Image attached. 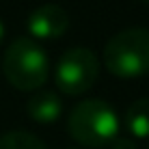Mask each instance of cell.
<instances>
[{"instance_id":"cell-1","label":"cell","mask_w":149,"mask_h":149,"mask_svg":"<svg viewBox=\"0 0 149 149\" xmlns=\"http://www.w3.org/2000/svg\"><path fill=\"white\" fill-rule=\"evenodd\" d=\"M119 115L104 100H82L71 108L67 132L76 143L91 149L106 147L119 136Z\"/></svg>"},{"instance_id":"cell-2","label":"cell","mask_w":149,"mask_h":149,"mask_svg":"<svg viewBox=\"0 0 149 149\" xmlns=\"http://www.w3.org/2000/svg\"><path fill=\"white\" fill-rule=\"evenodd\" d=\"M2 74L17 91H37L50 76V58L35 39H15L2 56Z\"/></svg>"},{"instance_id":"cell-3","label":"cell","mask_w":149,"mask_h":149,"mask_svg":"<svg viewBox=\"0 0 149 149\" xmlns=\"http://www.w3.org/2000/svg\"><path fill=\"white\" fill-rule=\"evenodd\" d=\"M104 65L112 76L141 78L149 74V28H125L108 39Z\"/></svg>"},{"instance_id":"cell-4","label":"cell","mask_w":149,"mask_h":149,"mask_svg":"<svg viewBox=\"0 0 149 149\" xmlns=\"http://www.w3.org/2000/svg\"><path fill=\"white\" fill-rule=\"evenodd\" d=\"M100 76V61L89 48H71L58 58L54 80L65 95H82L95 84Z\"/></svg>"},{"instance_id":"cell-5","label":"cell","mask_w":149,"mask_h":149,"mask_svg":"<svg viewBox=\"0 0 149 149\" xmlns=\"http://www.w3.org/2000/svg\"><path fill=\"white\" fill-rule=\"evenodd\" d=\"M26 28L33 39L41 41L58 39L69 28V13L61 4H41L28 15Z\"/></svg>"},{"instance_id":"cell-6","label":"cell","mask_w":149,"mask_h":149,"mask_svg":"<svg viewBox=\"0 0 149 149\" xmlns=\"http://www.w3.org/2000/svg\"><path fill=\"white\" fill-rule=\"evenodd\" d=\"M26 112L37 123H54L63 112V102L54 91H39L26 102Z\"/></svg>"},{"instance_id":"cell-7","label":"cell","mask_w":149,"mask_h":149,"mask_svg":"<svg viewBox=\"0 0 149 149\" xmlns=\"http://www.w3.org/2000/svg\"><path fill=\"white\" fill-rule=\"evenodd\" d=\"M123 127L134 138H149V97H141L130 104L123 117Z\"/></svg>"},{"instance_id":"cell-8","label":"cell","mask_w":149,"mask_h":149,"mask_svg":"<svg viewBox=\"0 0 149 149\" xmlns=\"http://www.w3.org/2000/svg\"><path fill=\"white\" fill-rule=\"evenodd\" d=\"M0 149H48L43 141L30 132L24 130H11L0 136Z\"/></svg>"},{"instance_id":"cell-9","label":"cell","mask_w":149,"mask_h":149,"mask_svg":"<svg viewBox=\"0 0 149 149\" xmlns=\"http://www.w3.org/2000/svg\"><path fill=\"white\" fill-rule=\"evenodd\" d=\"M110 149H138V147H136V143L132 141V138H127V136H117L115 141L110 143Z\"/></svg>"},{"instance_id":"cell-10","label":"cell","mask_w":149,"mask_h":149,"mask_svg":"<svg viewBox=\"0 0 149 149\" xmlns=\"http://www.w3.org/2000/svg\"><path fill=\"white\" fill-rule=\"evenodd\" d=\"M4 33H7V28H4L2 19H0V43H2V39H4Z\"/></svg>"},{"instance_id":"cell-11","label":"cell","mask_w":149,"mask_h":149,"mask_svg":"<svg viewBox=\"0 0 149 149\" xmlns=\"http://www.w3.org/2000/svg\"><path fill=\"white\" fill-rule=\"evenodd\" d=\"M145 2H149V0H145Z\"/></svg>"}]
</instances>
